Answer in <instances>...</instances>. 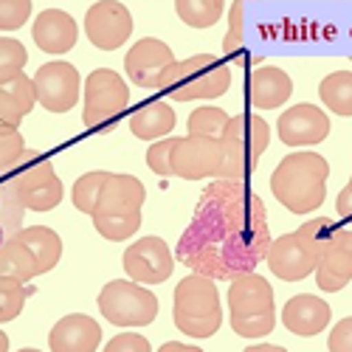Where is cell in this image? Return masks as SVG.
<instances>
[{"instance_id":"obj_1","label":"cell","mask_w":352,"mask_h":352,"mask_svg":"<svg viewBox=\"0 0 352 352\" xmlns=\"http://www.w3.org/2000/svg\"><path fill=\"white\" fill-rule=\"evenodd\" d=\"M271 243L262 197L245 181L217 178L203 189L195 217L181 234L178 259L192 274L234 282L259 268Z\"/></svg>"},{"instance_id":"obj_2","label":"cell","mask_w":352,"mask_h":352,"mask_svg":"<svg viewBox=\"0 0 352 352\" xmlns=\"http://www.w3.org/2000/svg\"><path fill=\"white\" fill-rule=\"evenodd\" d=\"M330 164L318 153H293L285 155L274 175L271 192L282 206L293 214H310L327 200Z\"/></svg>"},{"instance_id":"obj_3","label":"cell","mask_w":352,"mask_h":352,"mask_svg":"<svg viewBox=\"0 0 352 352\" xmlns=\"http://www.w3.org/2000/svg\"><path fill=\"white\" fill-rule=\"evenodd\" d=\"M146 200V189L133 175L110 172L107 184L99 192L96 209H94V228L104 240L124 243L127 237L141 228V209Z\"/></svg>"},{"instance_id":"obj_4","label":"cell","mask_w":352,"mask_h":352,"mask_svg":"<svg viewBox=\"0 0 352 352\" xmlns=\"http://www.w3.org/2000/svg\"><path fill=\"white\" fill-rule=\"evenodd\" d=\"M333 231L336 226L330 223V217H316L310 223H302L296 231L282 234L279 240L271 243L265 256L271 274L285 282H302L316 274L321 248H324Z\"/></svg>"},{"instance_id":"obj_5","label":"cell","mask_w":352,"mask_h":352,"mask_svg":"<svg viewBox=\"0 0 352 352\" xmlns=\"http://www.w3.org/2000/svg\"><path fill=\"white\" fill-rule=\"evenodd\" d=\"M220 144H223V166L217 178L248 181L262 153L271 144V124L256 113L231 116L226 133L220 135Z\"/></svg>"},{"instance_id":"obj_6","label":"cell","mask_w":352,"mask_h":352,"mask_svg":"<svg viewBox=\"0 0 352 352\" xmlns=\"http://www.w3.org/2000/svg\"><path fill=\"white\" fill-rule=\"evenodd\" d=\"M175 327L192 338H212L223 324L217 282L200 274H189L175 287Z\"/></svg>"},{"instance_id":"obj_7","label":"cell","mask_w":352,"mask_h":352,"mask_svg":"<svg viewBox=\"0 0 352 352\" xmlns=\"http://www.w3.org/2000/svg\"><path fill=\"white\" fill-rule=\"evenodd\" d=\"M228 313H231V330L240 338L271 336L276 324L271 282L259 274L237 276L228 287Z\"/></svg>"},{"instance_id":"obj_8","label":"cell","mask_w":352,"mask_h":352,"mask_svg":"<svg viewBox=\"0 0 352 352\" xmlns=\"http://www.w3.org/2000/svg\"><path fill=\"white\" fill-rule=\"evenodd\" d=\"M231 87V68L214 54H195L178 60L161 79L158 91H166L175 102L217 99Z\"/></svg>"},{"instance_id":"obj_9","label":"cell","mask_w":352,"mask_h":352,"mask_svg":"<svg viewBox=\"0 0 352 352\" xmlns=\"http://www.w3.org/2000/svg\"><path fill=\"white\" fill-rule=\"evenodd\" d=\"M99 313L116 327H146L158 316V296L133 279H113L99 290Z\"/></svg>"},{"instance_id":"obj_10","label":"cell","mask_w":352,"mask_h":352,"mask_svg":"<svg viewBox=\"0 0 352 352\" xmlns=\"http://www.w3.org/2000/svg\"><path fill=\"white\" fill-rule=\"evenodd\" d=\"M9 181L17 192V197L23 200V206L32 212H51L60 206V200H63L60 175H56V169L48 158H43L34 150H25L20 166L14 172H9Z\"/></svg>"},{"instance_id":"obj_11","label":"cell","mask_w":352,"mask_h":352,"mask_svg":"<svg viewBox=\"0 0 352 352\" xmlns=\"http://www.w3.org/2000/svg\"><path fill=\"white\" fill-rule=\"evenodd\" d=\"M130 104V87L122 74L110 68H96L85 79V102L82 122L87 130H99L113 124Z\"/></svg>"},{"instance_id":"obj_12","label":"cell","mask_w":352,"mask_h":352,"mask_svg":"<svg viewBox=\"0 0 352 352\" xmlns=\"http://www.w3.org/2000/svg\"><path fill=\"white\" fill-rule=\"evenodd\" d=\"M223 166V144L220 138L206 135H175L169 175L184 181L217 178Z\"/></svg>"},{"instance_id":"obj_13","label":"cell","mask_w":352,"mask_h":352,"mask_svg":"<svg viewBox=\"0 0 352 352\" xmlns=\"http://www.w3.org/2000/svg\"><path fill=\"white\" fill-rule=\"evenodd\" d=\"M34 79V91L37 102L51 110V113H68L76 107L79 94H82V76L71 63L54 60L37 68Z\"/></svg>"},{"instance_id":"obj_14","label":"cell","mask_w":352,"mask_h":352,"mask_svg":"<svg viewBox=\"0 0 352 352\" xmlns=\"http://www.w3.org/2000/svg\"><path fill=\"white\" fill-rule=\"evenodd\" d=\"M85 34L99 51H116L133 34V14L119 0H99L85 14Z\"/></svg>"},{"instance_id":"obj_15","label":"cell","mask_w":352,"mask_h":352,"mask_svg":"<svg viewBox=\"0 0 352 352\" xmlns=\"http://www.w3.org/2000/svg\"><path fill=\"white\" fill-rule=\"evenodd\" d=\"M122 265L127 276L138 285H161L172 276L175 262H172V248L161 237H141L138 243L127 245Z\"/></svg>"},{"instance_id":"obj_16","label":"cell","mask_w":352,"mask_h":352,"mask_svg":"<svg viewBox=\"0 0 352 352\" xmlns=\"http://www.w3.org/2000/svg\"><path fill=\"white\" fill-rule=\"evenodd\" d=\"M178 60H175L172 48L155 37H144V40L133 43V48L124 56V68H127L130 82H135L138 87H146V91H158L164 74Z\"/></svg>"},{"instance_id":"obj_17","label":"cell","mask_w":352,"mask_h":352,"mask_svg":"<svg viewBox=\"0 0 352 352\" xmlns=\"http://www.w3.org/2000/svg\"><path fill=\"white\" fill-rule=\"evenodd\" d=\"M318 290L338 293L352 282V228H336L318 256L316 268Z\"/></svg>"},{"instance_id":"obj_18","label":"cell","mask_w":352,"mask_h":352,"mask_svg":"<svg viewBox=\"0 0 352 352\" xmlns=\"http://www.w3.org/2000/svg\"><path fill=\"white\" fill-rule=\"evenodd\" d=\"M276 133L287 146H313L330 135V116L316 104H293L279 116Z\"/></svg>"},{"instance_id":"obj_19","label":"cell","mask_w":352,"mask_h":352,"mask_svg":"<svg viewBox=\"0 0 352 352\" xmlns=\"http://www.w3.org/2000/svg\"><path fill=\"white\" fill-rule=\"evenodd\" d=\"M99 341H102L99 321L85 313H71L60 318L48 336L51 352H96Z\"/></svg>"},{"instance_id":"obj_20","label":"cell","mask_w":352,"mask_h":352,"mask_svg":"<svg viewBox=\"0 0 352 352\" xmlns=\"http://www.w3.org/2000/svg\"><path fill=\"white\" fill-rule=\"evenodd\" d=\"M32 37H34L40 51L54 54V56H63V54H68L76 45L79 25L63 9H45V12L37 14V20L32 25Z\"/></svg>"},{"instance_id":"obj_21","label":"cell","mask_w":352,"mask_h":352,"mask_svg":"<svg viewBox=\"0 0 352 352\" xmlns=\"http://www.w3.org/2000/svg\"><path fill=\"white\" fill-rule=\"evenodd\" d=\"M330 318H333L330 305L321 296H307V293H299V296L285 302V310H282L285 327L299 338H313L318 333H324L330 327Z\"/></svg>"},{"instance_id":"obj_22","label":"cell","mask_w":352,"mask_h":352,"mask_svg":"<svg viewBox=\"0 0 352 352\" xmlns=\"http://www.w3.org/2000/svg\"><path fill=\"white\" fill-rule=\"evenodd\" d=\"M245 96H248V104L254 110L282 107L293 96V79L276 65H262V68L251 71Z\"/></svg>"},{"instance_id":"obj_23","label":"cell","mask_w":352,"mask_h":352,"mask_svg":"<svg viewBox=\"0 0 352 352\" xmlns=\"http://www.w3.org/2000/svg\"><path fill=\"white\" fill-rule=\"evenodd\" d=\"M175 122H178V116H175L166 99H150L130 116V130L141 141H161V138H169V133L175 130Z\"/></svg>"},{"instance_id":"obj_24","label":"cell","mask_w":352,"mask_h":352,"mask_svg":"<svg viewBox=\"0 0 352 352\" xmlns=\"http://www.w3.org/2000/svg\"><path fill=\"white\" fill-rule=\"evenodd\" d=\"M17 240L32 251L34 262H37V276L48 274L51 268H56V262L63 256V240L60 234L48 226H28L17 231Z\"/></svg>"},{"instance_id":"obj_25","label":"cell","mask_w":352,"mask_h":352,"mask_svg":"<svg viewBox=\"0 0 352 352\" xmlns=\"http://www.w3.org/2000/svg\"><path fill=\"white\" fill-rule=\"evenodd\" d=\"M25 206L17 197L9 175H0V245H6L9 240L17 237V231L23 228V217H25Z\"/></svg>"},{"instance_id":"obj_26","label":"cell","mask_w":352,"mask_h":352,"mask_svg":"<svg viewBox=\"0 0 352 352\" xmlns=\"http://www.w3.org/2000/svg\"><path fill=\"white\" fill-rule=\"evenodd\" d=\"M0 276L6 279H17L23 285H28L37 276V262L17 237L9 240L6 245H0Z\"/></svg>"},{"instance_id":"obj_27","label":"cell","mask_w":352,"mask_h":352,"mask_svg":"<svg viewBox=\"0 0 352 352\" xmlns=\"http://www.w3.org/2000/svg\"><path fill=\"white\" fill-rule=\"evenodd\" d=\"M318 96L336 116H352V71H336L321 79Z\"/></svg>"},{"instance_id":"obj_28","label":"cell","mask_w":352,"mask_h":352,"mask_svg":"<svg viewBox=\"0 0 352 352\" xmlns=\"http://www.w3.org/2000/svg\"><path fill=\"white\" fill-rule=\"evenodd\" d=\"M226 9V0H175V12L192 28H212Z\"/></svg>"},{"instance_id":"obj_29","label":"cell","mask_w":352,"mask_h":352,"mask_svg":"<svg viewBox=\"0 0 352 352\" xmlns=\"http://www.w3.org/2000/svg\"><path fill=\"white\" fill-rule=\"evenodd\" d=\"M228 119H231V116H228L223 107H212V104H206V107L192 110L186 127H189V135L220 138V135L226 133V127H228Z\"/></svg>"},{"instance_id":"obj_30","label":"cell","mask_w":352,"mask_h":352,"mask_svg":"<svg viewBox=\"0 0 352 352\" xmlns=\"http://www.w3.org/2000/svg\"><path fill=\"white\" fill-rule=\"evenodd\" d=\"M32 293H34L32 285H23L17 279L0 276V324L14 321L23 313V305H25V299L32 296Z\"/></svg>"},{"instance_id":"obj_31","label":"cell","mask_w":352,"mask_h":352,"mask_svg":"<svg viewBox=\"0 0 352 352\" xmlns=\"http://www.w3.org/2000/svg\"><path fill=\"white\" fill-rule=\"evenodd\" d=\"M107 178H110V172H87V175H82V178L74 184L71 197H74L76 212L94 214L96 200H99V192H102V186L107 184Z\"/></svg>"},{"instance_id":"obj_32","label":"cell","mask_w":352,"mask_h":352,"mask_svg":"<svg viewBox=\"0 0 352 352\" xmlns=\"http://www.w3.org/2000/svg\"><path fill=\"white\" fill-rule=\"evenodd\" d=\"M25 63H28V51L23 48V43L12 37H0V87L14 82L23 74Z\"/></svg>"},{"instance_id":"obj_33","label":"cell","mask_w":352,"mask_h":352,"mask_svg":"<svg viewBox=\"0 0 352 352\" xmlns=\"http://www.w3.org/2000/svg\"><path fill=\"white\" fill-rule=\"evenodd\" d=\"M23 155H25V141L20 130H0V175L14 172Z\"/></svg>"},{"instance_id":"obj_34","label":"cell","mask_w":352,"mask_h":352,"mask_svg":"<svg viewBox=\"0 0 352 352\" xmlns=\"http://www.w3.org/2000/svg\"><path fill=\"white\" fill-rule=\"evenodd\" d=\"M259 0H234V6L228 12V34L223 40V48L228 54H237L243 45V28H245V12L251 6H256Z\"/></svg>"},{"instance_id":"obj_35","label":"cell","mask_w":352,"mask_h":352,"mask_svg":"<svg viewBox=\"0 0 352 352\" xmlns=\"http://www.w3.org/2000/svg\"><path fill=\"white\" fill-rule=\"evenodd\" d=\"M32 17V0H0V32H17Z\"/></svg>"},{"instance_id":"obj_36","label":"cell","mask_w":352,"mask_h":352,"mask_svg":"<svg viewBox=\"0 0 352 352\" xmlns=\"http://www.w3.org/2000/svg\"><path fill=\"white\" fill-rule=\"evenodd\" d=\"M25 107L20 99L9 91V85L0 87V130H20V122L25 119Z\"/></svg>"},{"instance_id":"obj_37","label":"cell","mask_w":352,"mask_h":352,"mask_svg":"<svg viewBox=\"0 0 352 352\" xmlns=\"http://www.w3.org/2000/svg\"><path fill=\"white\" fill-rule=\"evenodd\" d=\"M172 146H175V135L172 138H161L150 146L146 153V166H150L161 178H169V161H172Z\"/></svg>"},{"instance_id":"obj_38","label":"cell","mask_w":352,"mask_h":352,"mask_svg":"<svg viewBox=\"0 0 352 352\" xmlns=\"http://www.w3.org/2000/svg\"><path fill=\"white\" fill-rule=\"evenodd\" d=\"M104 352H153V346H150V341H146L144 336L122 333V336H113L104 344Z\"/></svg>"},{"instance_id":"obj_39","label":"cell","mask_w":352,"mask_h":352,"mask_svg":"<svg viewBox=\"0 0 352 352\" xmlns=\"http://www.w3.org/2000/svg\"><path fill=\"white\" fill-rule=\"evenodd\" d=\"M327 349L330 352H352V316L341 318L338 324L327 336Z\"/></svg>"},{"instance_id":"obj_40","label":"cell","mask_w":352,"mask_h":352,"mask_svg":"<svg viewBox=\"0 0 352 352\" xmlns=\"http://www.w3.org/2000/svg\"><path fill=\"white\" fill-rule=\"evenodd\" d=\"M9 91L20 99V104L25 107V113H32L34 110V102H37V91H34V79L32 76H25L20 74L14 82H9Z\"/></svg>"},{"instance_id":"obj_41","label":"cell","mask_w":352,"mask_h":352,"mask_svg":"<svg viewBox=\"0 0 352 352\" xmlns=\"http://www.w3.org/2000/svg\"><path fill=\"white\" fill-rule=\"evenodd\" d=\"M336 212H338L341 220L352 223V178H349V184H346V186L338 192V197H336Z\"/></svg>"},{"instance_id":"obj_42","label":"cell","mask_w":352,"mask_h":352,"mask_svg":"<svg viewBox=\"0 0 352 352\" xmlns=\"http://www.w3.org/2000/svg\"><path fill=\"white\" fill-rule=\"evenodd\" d=\"M158 352H203L200 346H195V344H181V341H166Z\"/></svg>"},{"instance_id":"obj_43","label":"cell","mask_w":352,"mask_h":352,"mask_svg":"<svg viewBox=\"0 0 352 352\" xmlns=\"http://www.w3.org/2000/svg\"><path fill=\"white\" fill-rule=\"evenodd\" d=\"M243 352H287V349L285 346H276V344H254V346H248Z\"/></svg>"},{"instance_id":"obj_44","label":"cell","mask_w":352,"mask_h":352,"mask_svg":"<svg viewBox=\"0 0 352 352\" xmlns=\"http://www.w3.org/2000/svg\"><path fill=\"white\" fill-rule=\"evenodd\" d=\"M0 352H9V336L0 330Z\"/></svg>"},{"instance_id":"obj_45","label":"cell","mask_w":352,"mask_h":352,"mask_svg":"<svg viewBox=\"0 0 352 352\" xmlns=\"http://www.w3.org/2000/svg\"><path fill=\"white\" fill-rule=\"evenodd\" d=\"M17 352H40V349H28V346H25V349H17Z\"/></svg>"}]
</instances>
